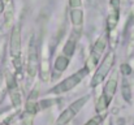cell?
Listing matches in <instances>:
<instances>
[{
  "mask_svg": "<svg viewBox=\"0 0 134 125\" xmlns=\"http://www.w3.org/2000/svg\"><path fill=\"white\" fill-rule=\"evenodd\" d=\"M9 53L16 72L20 73L22 68V37H21V26L18 24L12 28L9 38Z\"/></svg>",
  "mask_w": 134,
  "mask_h": 125,
  "instance_id": "obj_1",
  "label": "cell"
},
{
  "mask_svg": "<svg viewBox=\"0 0 134 125\" xmlns=\"http://www.w3.org/2000/svg\"><path fill=\"white\" fill-rule=\"evenodd\" d=\"M89 72H90L89 67H85V68L80 69L78 72L70 74L69 77H66L65 80L59 82L56 86H53L49 90V94H53V95H64V94H66L68 91H70L72 89L77 87L80 83L82 82V80L87 76Z\"/></svg>",
  "mask_w": 134,
  "mask_h": 125,
  "instance_id": "obj_2",
  "label": "cell"
},
{
  "mask_svg": "<svg viewBox=\"0 0 134 125\" xmlns=\"http://www.w3.org/2000/svg\"><path fill=\"white\" fill-rule=\"evenodd\" d=\"M115 61H116V56H115V52H112V51L108 52V53L103 57L102 63L99 64L98 69L95 70V73H94V76H92V78H91V87L99 86L100 83L105 80V77L109 74L111 69L113 68Z\"/></svg>",
  "mask_w": 134,
  "mask_h": 125,
  "instance_id": "obj_3",
  "label": "cell"
},
{
  "mask_svg": "<svg viewBox=\"0 0 134 125\" xmlns=\"http://www.w3.org/2000/svg\"><path fill=\"white\" fill-rule=\"evenodd\" d=\"M89 98H90L89 95H86V96H82V98L74 100L72 104H69V106L60 113V116L57 117L56 125H66L68 123H70V121L78 115V112L86 106V103L89 102Z\"/></svg>",
  "mask_w": 134,
  "mask_h": 125,
  "instance_id": "obj_4",
  "label": "cell"
},
{
  "mask_svg": "<svg viewBox=\"0 0 134 125\" xmlns=\"http://www.w3.org/2000/svg\"><path fill=\"white\" fill-rule=\"evenodd\" d=\"M39 68V59H38V48L35 41L31 39L29 46V52H27V74L30 80H34Z\"/></svg>",
  "mask_w": 134,
  "mask_h": 125,
  "instance_id": "obj_5",
  "label": "cell"
},
{
  "mask_svg": "<svg viewBox=\"0 0 134 125\" xmlns=\"http://www.w3.org/2000/svg\"><path fill=\"white\" fill-rule=\"evenodd\" d=\"M120 20V0H109V13L107 17V34H111Z\"/></svg>",
  "mask_w": 134,
  "mask_h": 125,
  "instance_id": "obj_6",
  "label": "cell"
},
{
  "mask_svg": "<svg viewBox=\"0 0 134 125\" xmlns=\"http://www.w3.org/2000/svg\"><path fill=\"white\" fill-rule=\"evenodd\" d=\"M7 91L10 96L12 104L14 107L21 106V93L18 89V83L16 81V76L12 73H7Z\"/></svg>",
  "mask_w": 134,
  "mask_h": 125,
  "instance_id": "obj_7",
  "label": "cell"
},
{
  "mask_svg": "<svg viewBox=\"0 0 134 125\" xmlns=\"http://www.w3.org/2000/svg\"><path fill=\"white\" fill-rule=\"evenodd\" d=\"M117 82H119V73L117 72H113L109 78L107 80V82L104 85V89H103V94L102 96L104 98L105 103L109 106L115 94H116V90H117Z\"/></svg>",
  "mask_w": 134,
  "mask_h": 125,
  "instance_id": "obj_8",
  "label": "cell"
},
{
  "mask_svg": "<svg viewBox=\"0 0 134 125\" xmlns=\"http://www.w3.org/2000/svg\"><path fill=\"white\" fill-rule=\"evenodd\" d=\"M107 42H108V35H102L100 38H98V41L95 42V44L91 48V53H90V64L91 65H96L100 60V57L103 56L105 47H107Z\"/></svg>",
  "mask_w": 134,
  "mask_h": 125,
  "instance_id": "obj_9",
  "label": "cell"
},
{
  "mask_svg": "<svg viewBox=\"0 0 134 125\" xmlns=\"http://www.w3.org/2000/svg\"><path fill=\"white\" fill-rule=\"evenodd\" d=\"M70 21L73 25V30L81 33L82 26H83V10H82V8L70 9Z\"/></svg>",
  "mask_w": 134,
  "mask_h": 125,
  "instance_id": "obj_10",
  "label": "cell"
},
{
  "mask_svg": "<svg viewBox=\"0 0 134 125\" xmlns=\"http://www.w3.org/2000/svg\"><path fill=\"white\" fill-rule=\"evenodd\" d=\"M81 33L78 31H74L72 33V35L69 37V39L66 41L65 46H64V50H63V55L68 56L69 59L74 55V51H76V47H77V42H78V38H80Z\"/></svg>",
  "mask_w": 134,
  "mask_h": 125,
  "instance_id": "obj_11",
  "label": "cell"
},
{
  "mask_svg": "<svg viewBox=\"0 0 134 125\" xmlns=\"http://www.w3.org/2000/svg\"><path fill=\"white\" fill-rule=\"evenodd\" d=\"M37 96H38L37 90H34V91H31L30 96L27 98L26 107H25V110H26V113H27V115L34 116V115L37 113V111H38V102H37Z\"/></svg>",
  "mask_w": 134,
  "mask_h": 125,
  "instance_id": "obj_12",
  "label": "cell"
},
{
  "mask_svg": "<svg viewBox=\"0 0 134 125\" xmlns=\"http://www.w3.org/2000/svg\"><path fill=\"white\" fill-rule=\"evenodd\" d=\"M69 63H70V59L68 57V56H65V55H59L57 57H56V60H55V63H53V69L56 70V72H64V70H66V68L69 67Z\"/></svg>",
  "mask_w": 134,
  "mask_h": 125,
  "instance_id": "obj_13",
  "label": "cell"
},
{
  "mask_svg": "<svg viewBox=\"0 0 134 125\" xmlns=\"http://www.w3.org/2000/svg\"><path fill=\"white\" fill-rule=\"evenodd\" d=\"M122 96L128 103H132V87L130 83L126 81V78H124L122 81Z\"/></svg>",
  "mask_w": 134,
  "mask_h": 125,
  "instance_id": "obj_14",
  "label": "cell"
},
{
  "mask_svg": "<svg viewBox=\"0 0 134 125\" xmlns=\"http://www.w3.org/2000/svg\"><path fill=\"white\" fill-rule=\"evenodd\" d=\"M105 117H107L105 113H96V115H95L94 117H91L85 125H102V123L104 121Z\"/></svg>",
  "mask_w": 134,
  "mask_h": 125,
  "instance_id": "obj_15",
  "label": "cell"
},
{
  "mask_svg": "<svg viewBox=\"0 0 134 125\" xmlns=\"http://www.w3.org/2000/svg\"><path fill=\"white\" fill-rule=\"evenodd\" d=\"M120 69H121V73H122L124 76H129V74L132 73V68H130L129 64H122Z\"/></svg>",
  "mask_w": 134,
  "mask_h": 125,
  "instance_id": "obj_16",
  "label": "cell"
},
{
  "mask_svg": "<svg viewBox=\"0 0 134 125\" xmlns=\"http://www.w3.org/2000/svg\"><path fill=\"white\" fill-rule=\"evenodd\" d=\"M81 5H82V0H69L70 9H73V8H81Z\"/></svg>",
  "mask_w": 134,
  "mask_h": 125,
  "instance_id": "obj_17",
  "label": "cell"
},
{
  "mask_svg": "<svg viewBox=\"0 0 134 125\" xmlns=\"http://www.w3.org/2000/svg\"><path fill=\"white\" fill-rule=\"evenodd\" d=\"M102 125H111V119H109V117L107 116V117L104 119V121L102 123Z\"/></svg>",
  "mask_w": 134,
  "mask_h": 125,
  "instance_id": "obj_18",
  "label": "cell"
},
{
  "mask_svg": "<svg viewBox=\"0 0 134 125\" xmlns=\"http://www.w3.org/2000/svg\"><path fill=\"white\" fill-rule=\"evenodd\" d=\"M26 115H27V113H26ZM27 116H29V119L25 120V125H31V117H33V116H31V115H27Z\"/></svg>",
  "mask_w": 134,
  "mask_h": 125,
  "instance_id": "obj_19",
  "label": "cell"
},
{
  "mask_svg": "<svg viewBox=\"0 0 134 125\" xmlns=\"http://www.w3.org/2000/svg\"><path fill=\"white\" fill-rule=\"evenodd\" d=\"M1 99H3V91L0 90V102H1Z\"/></svg>",
  "mask_w": 134,
  "mask_h": 125,
  "instance_id": "obj_20",
  "label": "cell"
}]
</instances>
